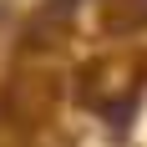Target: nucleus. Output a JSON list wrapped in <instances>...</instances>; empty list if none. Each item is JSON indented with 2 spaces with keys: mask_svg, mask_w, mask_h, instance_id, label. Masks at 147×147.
I'll return each mask as SVG.
<instances>
[{
  "mask_svg": "<svg viewBox=\"0 0 147 147\" xmlns=\"http://www.w3.org/2000/svg\"><path fill=\"white\" fill-rule=\"evenodd\" d=\"M71 5H81V0H71Z\"/></svg>",
  "mask_w": 147,
  "mask_h": 147,
  "instance_id": "obj_1",
  "label": "nucleus"
}]
</instances>
